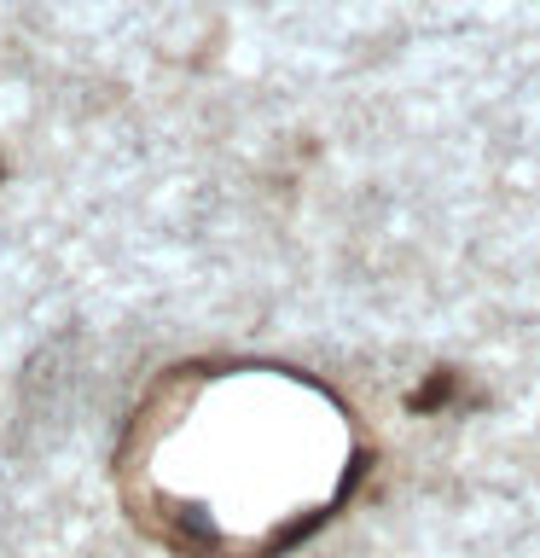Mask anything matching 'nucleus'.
<instances>
[{
  "mask_svg": "<svg viewBox=\"0 0 540 558\" xmlns=\"http://www.w3.org/2000/svg\"><path fill=\"white\" fill-rule=\"evenodd\" d=\"M453 390H459V378H453V373H430V378L407 396V408H413V413H435V408H447V401H453Z\"/></svg>",
  "mask_w": 540,
  "mask_h": 558,
  "instance_id": "f257e3e1",
  "label": "nucleus"
},
{
  "mask_svg": "<svg viewBox=\"0 0 540 558\" xmlns=\"http://www.w3.org/2000/svg\"><path fill=\"white\" fill-rule=\"evenodd\" d=\"M320 523H326V512H308V518H296V523H285L279 535H268V547H261V553H285V547H296V541H308L314 530H320Z\"/></svg>",
  "mask_w": 540,
  "mask_h": 558,
  "instance_id": "f03ea898",
  "label": "nucleus"
},
{
  "mask_svg": "<svg viewBox=\"0 0 540 558\" xmlns=\"http://www.w3.org/2000/svg\"><path fill=\"white\" fill-rule=\"evenodd\" d=\"M0 174H7V169H0Z\"/></svg>",
  "mask_w": 540,
  "mask_h": 558,
  "instance_id": "7ed1b4c3",
  "label": "nucleus"
}]
</instances>
